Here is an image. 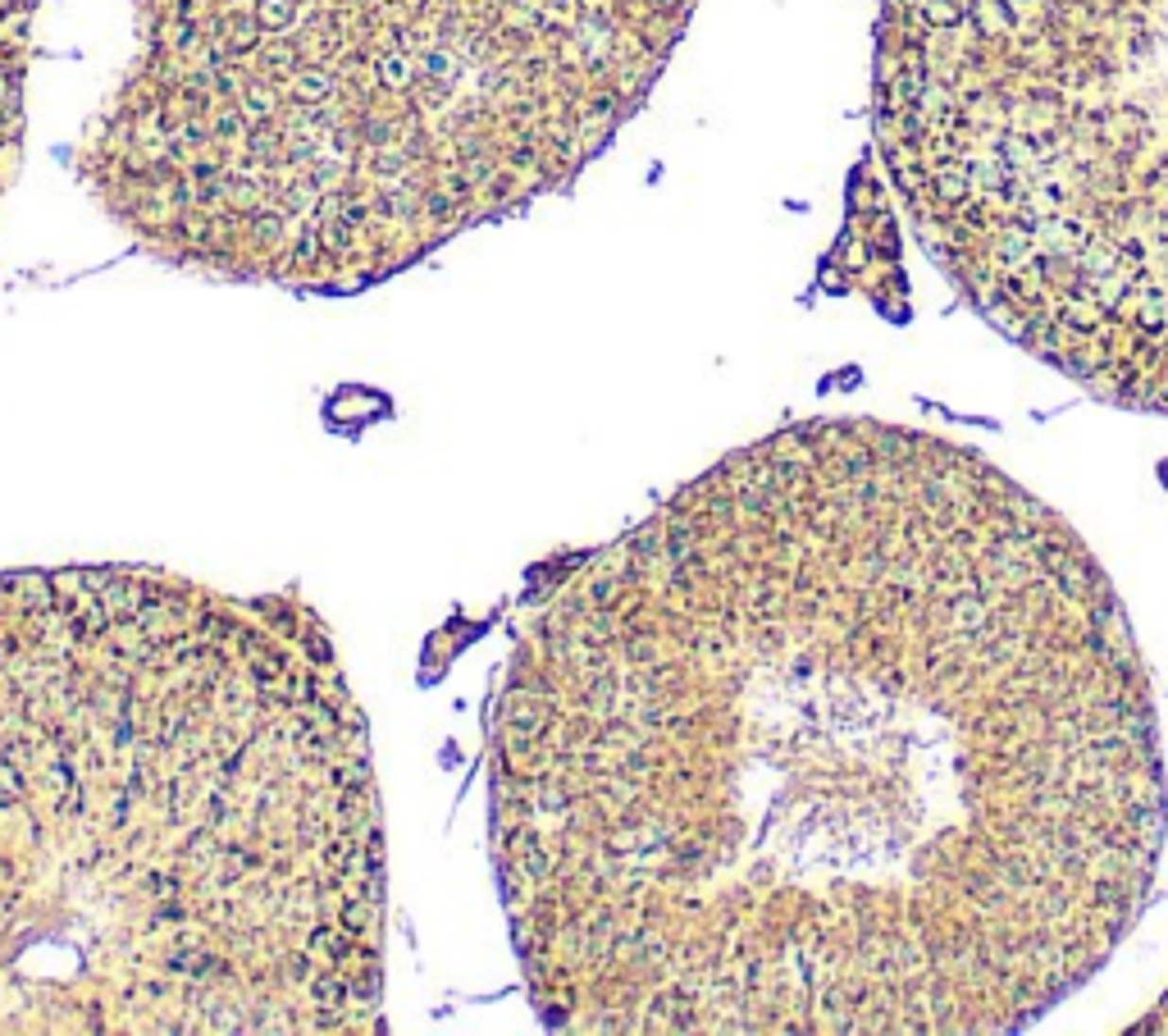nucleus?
<instances>
[{
  "label": "nucleus",
  "instance_id": "1",
  "mask_svg": "<svg viewBox=\"0 0 1168 1036\" xmlns=\"http://www.w3.org/2000/svg\"><path fill=\"white\" fill-rule=\"evenodd\" d=\"M1159 712L1087 539L863 415L530 575L489 703L525 995L580 1036H986L1132 936Z\"/></svg>",
  "mask_w": 1168,
  "mask_h": 1036
},
{
  "label": "nucleus",
  "instance_id": "6",
  "mask_svg": "<svg viewBox=\"0 0 1168 1036\" xmlns=\"http://www.w3.org/2000/svg\"><path fill=\"white\" fill-rule=\"evenodd\" d=\"M1164 480H1168V466H1164Z\"/></svg>",
  "mask_w": 1168,
  "mask_h": 1036
},
{
  "label": "nucleus",
  "instance_id": "2",
  "mask_svg": "<svg viewBox=\"0 0 1168 1036\" xmlns=\"http://www.w3.org/2000/svg\"><path fill=\"white\" fill-rule=\"evenodd\" d=\"M370 726L292 594L0 571V1036H379Z\"/></svg>",
  "mask_w": 1168,
  "mask_h": 1036
},
{
  "label": "nucleus",
  "instance_id": "3",
  "mask_svg": "<svg viewBox=\"0 0 1168 1036\" xmlns=\"http://www.w3.org/2000/svg\"><path fill=\"white\" fill-rule=\"evenodd\" d=\"M872 132L963 307L1168 415V0H881Z\"/></svg>",
  "mask_w": 1168,
  "mask_h": 1036
},
{
  "label": "nucleus",
  "instance_id": "4",
  "mask_svg": "<svg viewBox=\"0 0 1168 1036\" xmlns=\"http://www.w3.org/2000/svg\"><path fill=\"white\" fill-rule=\"evenodd\" d=\"M831 270H840L835 288H858L877 311L904 320V260H899V229L885 206L881 183L867 165H858L849 187V219L835 237Z\"/></svg>",
  "mask_w": 1168,
  "mask_h": 1036
},
{
  "label": "nucleus",
  "instance_id": "5",
  "mask_svg": "<svg viewBox=\"0 0 1168 1036\" xmlns=\"http://www.w3.org/2000/svg\"><path fill=\"white\" fill-rule=\"evenodd\" d=\"M37 5L42 0H0V197L24 151V92Z\"/></svg>",
  "mask_w": 1168,
  "mask_h": 1036
}]
</instances>
